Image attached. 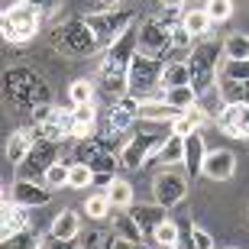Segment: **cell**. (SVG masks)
<instances>
[{"label": "cell", "instance_id": "cell-2", "mask_svg": "<svg viewBox=\"0 0 249 249\" xmlns=\"http://www.w3.org/2000/svg\"><path fill=\"white\" fill-rule=\"evenodd\" d=\"M91 23V29L97 33V42L101 49H110L117 39H123L129 29L136 26V13L129 7H110V10H101V13H91V17H84Z\"/></svg>", "mask_w": 249, "mask_h": 249}, {"label": "cell", "instance_id": "cell-41", "mask_svg": "<svg viewBox=\"0 0 249 249\" xmlns=\"http://www.w3.org/2000/svg\"><path fill=\"white\" fill-rule=\"evenodd\" d=\"M3 249H42V240H33L29 233H19L13 240H3Z\"/></svg>", "mask_w": 249, "mask_h": 249}, {"label": "cell", "instance_id": "cell-1", "mask_svg": "<svg viewBox=\"0 0 249 249\" xmlns=\"http://www.w3.org/2000/svg\"><path fill=\"white\" fill-rule=\"evenodd\" d=\"M42 19H46L42 10H36L33 3H26V0H17V3H10V7L3 10V23H0L3 29H0V33H3L7 42L23 46V42H33V39L39 36Z\"/></svg>", "mask_w": 249, "mask_h": 249}, {"label": "cell", "instance_id": "cell-17", "mask_svg": "<svg viewBox=\"0 0 249 249\" xmlns=\"http://www.w3.org/2000/svg\"><path fill=\"white\" fill-rule=\"evenodd\" d=\"M149 165H162V168L185 165V136H178V133H168L165 142L156 149V156L149 159Z\"/></svg>", "mask_w": 249, "mask_h": 249}, {"label": "cell", "instance_id": "cell-13", "mask_svg": "<svg viewBox=\"0 0 249 249\" xmlns=\"http://www.w3.org/2000/svg\"><path fill=\"white\" fill-rule=\"evenodd\" d=\"M0 236L3 240H13L19 233H29L33 227V207H23L13 197H3V207H0Z\"/></svg>", "mask_w": 249, "mask_h": 249}, {"label": "cell", "instance_id": "cell-25", "mask_svg": "<svg viewBox=\"0 0 249 249\" xmlns=\"http://www.w3.org/2000/svg\"><path fill=\"white\" fill-rule=\"evenodd\" d=\"M110 227H113V233L120 236V240H126V243H142L146 240V233H142V227L136 223V217L129 211H113L110 213Z\"/></svg>", "mask_w": 249, "mask_h": 249}, {"label": "cell", "instance_id": "cell-26", "mask_svg": "<svg viewBox=\"0 0 249 249\" xmlns=\"http://www.w3.org/2000/svg\"><path fill=\"white\" fill-rule=\"evenodd\" d=\"M178 117L175 107H168L162 97H142L139 101V120L146 123H172Z\"/></svg>", "mask_w": 249, "mask_h": 249}, {"label": "cell", "instance_id": "cell-22", "mask_svg": "<svg viewBox=\"0 0 249 249\" xmlns=\"http://www.w3.org/2000/svg\"><path fill=\"white\" fill-rule=\"evenodd\" d=\"M204 156H207V142H204L201 129H197V133H188V136H185V165H181L188 172V178L201 175Z\"/></svg>", "mask_w": 249, "mask_h": 249}, {"label": "cell", "instance_id": "cell-35", "mask_svg": "<svg viewBox=\"0 0 249 249\" xmlns=\"http://www.w3.org/2000/svg\"><path fill=\"white\" fill-rule=\"evenodd\" d=\"M68 101H71V107H78V104H94V81L91 78H74V81L68 84Z\"/></svg>", "mask_w": 249, "mask_h": 249}, {"label": "cell", "instance_id": "cell-45", "mask_svg": "<svg viewBox=\"0 0 249 249\" xmlns=\"http://www.w3.org/2000/svg\"><path fill=\"white\" fill-rule=\"evenodd\" d=\"M159 3H162V10H175V13H181L188 0H159Z\"/></svg>", "mask_w": 249, "mask_h": 249}, {"label": "cell", "instance_id": "cell-28", "mask_svg": "<svg viewBox=\"0 0 249 249\" xmlns=\"http://www.w3.org/2000/svg\"><path fill=\"white\" fill-rule=\"evenodd\" d=\"M162 101L181 113V110H188V107H194V104L201 101V94L194 91V84H181V88H168V91H162Z\"/></svg>", "mask_w": 249, "mask_h": 249}, {"label": "cell", "instance_id": "cell-9", "mask_svg": "<svg viewBox=\"0 0 249 249\" xmlns=\"http://www.w3.org/2000/svg\"><path fill=\"white\" fill-rule=\"evenodd\" d=\"M136 120H139V97L126 94V97H120V101H110V110H107V120H104L101 139L117 142Z\"/></svg>", "mask_w": 249, "mask_h": 249}, {"label": "cell", "instance_id": "cell-44", "mask_svg": "<svg viewBox=\"0 0 249 249\" xmlns=\"http://www.w3.org/2000/svg\"><path fill=\"white\" fill-rule=\"evenodd\" d=\"M26 3H33L36 10H42L46 17H49V13H55V10L62 7V0H26Z\"/></svg>", "mask_w": 249, "mask_h": 249}, {"label": "cell", "instance_id": "cell-46", "mask_svg": "<svg viewBox=\"0 0 249 249\" xmlns=\"http://www.w3.org/2000/svg\"><path fill=\"white\" fill-rule=\"evenodd\" d=\"M42 249H71V243H62V240H52V236H46V240H42Z\"/></svg>", "mask_w": 249, "mask_h": 249}, {"label": "cell", "instance_id": "cell-23", "mask_svg": "<svg viewBox=\"0 0 249 249\" xmlns=\"http://www.w3.org/2000/svg\"><path fill=\"white\" fill-rule=\"evenodd\" d=\"M181 23H185V29L194 39H204L213 29V19H211V13H207V7H204V0H197V7L181 10Z\"/></svg>", "mask_w": 249, "mask_h": 249}, {"label": "cell", "instance_id": "cell-27", "mask_svg": "<svg viewBox=\"0 0 249 249\" xmlns=\"http://www.w3.org/2000/svg\"><path fill=\"white\" fill-rule=\"evenodd\" d=\"M107 197H110L113 211H129L136 204V191H133V185H129L126 178H113L110 185H107Z\"/></svg>", "mask_w": 249, "mask_h": 249}, {"label": "cell", "instance_id": "cell-40", "mask_svg": "<svg viewBox=\"0 0 249 249\" xmlns=\"http://www.w3.org/2000/svg\"><path fill=\"white\" fill-rule=\"evenodd\" d=\"M172 46H175V49H191V46H194V36L185 29L181 17L172 19Z\"/></svg>", "mask_w": 249, "mask_h": 249}, {"label": "cell", "instance_id": "cell-21", "mask_svg": "<svg viewBox=\"0 0 249 249\" xmlns=\"http://www.w3.org/2000/svg\"><path fill=\"white\" fill-rule=\"evenodd\" d=\"M204 123H213V120H211V113L201 107V101H197L194 107H188V110L178 113L168 126H172V133H178V136H188V133H197Z\"/></svg>", "mask_w": 249, "mask_h": 249}, {"label": "cell", "instance_id": "cell-29", "mask_svg": "<svg viewBox=\"0 0 249 249\" xmlns=\"http://www.w3.org/2000/svg\"><path fill=\"white\" fill-rule=\"evenodd\" d=\"M181 84H191V68H188V62H181V58H172V62H165V68H162V91L181 88Z\"/></svg>", "mask_w": 249, "mask_h": 249}, {"label": "cell", "instance_id": "cell-4", "mask_svg": "<svg viewBox=\"0 0 249 249\" xmlns=\"http://www.w3.org/2000/svg\"><path fill=\"white\" fill-rule=\"evenodd\" d=\"M3 81H7V84H3L7 101L17 104V107H36V104L49 101V88L39 81L29 68H10Z\"/></svg>", "mask_w": 249, "mask_h": 249}, {"label": "cell", "instance_id": "cell-36", "mask_svg": "<svg viewBox=\"0 0 249 249\" xmlns=\"http://www.w3.org/2000/svg\"><path fill=\"white\" fill-rule=\"evenodd\" d=\"M68 168H71V162H55V165H49L46 175H42V181H46L52 191H55V188H68Z\"/></svg>", "mask_w": 249, "mask_h": 249}, {"label": "cell", "instance_id": "cell-8", "mask_svg": "<svg viewBox=\"0 0 249 249\" xmlns=\"http://www.w3.org/2000/svg\"><path fill=\"white\" fill-rule=\"evenodd\" d=\"M74 159L84 162V165H91L97 175H113V168L120 165V156H113L110 142L101 139V136L78 139V146H74Z\"/></svg>", "mask_w": 249, "mask_h": 249}, {"label": "cell", "instance_id": "cell-32", "mask_svg": "<svg viewBox=\"0 0 249 249\" xmlns=\"http://www.w3.org/2000/svg\"><path fill=\"white\" fill-rule=\"evenodd\" d=\"M97 181V172L91 165H84V162H71L68 168V188L71 191H84V188H91Z\"/></svg>", "mask_w": 249, "mask_h": 249}, {"label": "cell", "instance_id": "cell-18", "mask_svg": "<svg viewBox=\"0 0 249 249\" xmlns=\"http://www.w3.org/2000/svg\"><path fill=\"white\" fill-rule=\"evenodd\" d=\"M49 236L52 240H62V243H74L81 236V213L71 211V207L68 211H58L52 227H49Z\"/></svg>", "mask_w": 249, "mask_h": 249}, {"label": "cell", "instance_id": "cell-7", "mask_svg": "<svg viewBox=\"0 0 249 249\" xmlns=\"http://www.w3.org/2000/svg\"><path fill=\"white\" fill-rule=\"evenodd\" d=\"M188 185H191V178H188L185 168H178V165L162 168L152 178V201L162 204V207H178L188 197Z\"/></svg>", "mask_w": 249, "mask_h": 249}, {"label": "cell", "instance_id": "cell-11", "mask_svg": "<svg viewBox=\"0 0 249 249\" xmlns=\"http://www.w3.org/2000/svg\"><path fill=\"white\" fill-rule=\"evenodd\" d=\"M58 146L62 142H52V139H36V146H33V152L26 156V162L23 165H17V178H42L46 175L49 165H55L58 162Z\"/></svg>", "mask_w": 249, "mask_h": 249}, {"label": "cell", "instance_id": "cell-31", "mask_svg": "<svg viewBox=\"0 0 249 249\" xmlns=\"http://www.w3.org/2000/svg\"><path fill=\"white\" fill-rule=\"evenodd\" d=\"M113 213V204L107 197V191H97V194H88L84 197V217H91V220H107Z\"/></svg>", "mask_w": 249, "mask_h": 249}, {"label": "cell", "instance_id": "cell-39", "mask_svg": "<svg viewBox=\"0 0 249 249\" xmlns=\"http://www.w3.org/2000/svg\"><path fill=\"white\" fill-rule=\"evenodd\" d=\"M204 7H207L213 23H223L233 17V0H204Z\"/></svg>", "mask_w": 249, "mask_h": 249}, {"label": "cell", "instance_id": "cell-24", "mask_svg": "<svg viewBox=\"0 0 249 249\" xmlns=\"http://www.w3.org/2000/svg\"><path fill=\"white\" fill-rule=\"evenodd\" d=\"M168 207H162V204H133L129 207V213L136 217V223L142 227V233H146L149 240H152V233H156V227L168 217Z\"/></svg>", "mask_w": 249, "mask_h": 249}, {"label": "cell", "instance_id": "cell-20", "mask_svg": "<svg viewBox=\"0 0 249 249\" xmlns=\"http://www.w3.org/2000/svg\"><path fill=\"white\" fill-rule=\"evenodd\" d=\"M36 129H17V133H10V139H7V162L13 168L17 165H23L26 162V156L33 152V146H36Z\"/></svg>", "mask_w": 249, "mask_h": 249}, {"label": "cell", "instance_id": "cell-10", "mask_svg": "<svg viewBox=\"0 0 249 249\" xmlns=\"http://www.w3.org/2000/svg\"><path fill=\"white\" fill-rule=\"evenodd\" d=\"M165 136L168 133H136V136L120 149V168H126V172L146 168L149 159L156 156V149L165 142Z\"/></svg>", "mask_w": 249, "mask_h": 249}, {"label": "cell", "instance_id": "cell-15", "mask_svg": "<svg viewBox=\"0 0 249 249\" xmlns=\"http://www.w3.org/2000/svg\"><path fill=\"white\" fill-rule=\"evenodd\" d=\"M201 175L211 178V181H230L236 175V156H233L230 149H207Z\"/></svg>", "mask_w": 249, "mask_h": 249}, {"label": "cell", "instance_id": "cell-38", "mask_svg": "<svg viewBox=\"0 0 249 249\" xmlns=\"http://www.w3.org/2000/svg\"><path fill=\"white\" fill-rule=\"evenodd\" d=\"M217 78H240V81H249V58H243V62L223 58V65H220V74H217Z\"/></svg>", "mask_w": 249, "mask_h": 249}, {"label": "cell", "instance_id": "cell-43", "mask_svg": "<svg viewBox=\"0 0 249 249\" xmlns=\"http://www.w3.org/2000/svg\"><path fill=\"white\" fill-rule=\"evenodd\" d=\"M194 243H197V249H213V236L201 227H194Z\"/></svg>", "mask_w": 249, "mask_h": 249}, {"label": "cell", "instance_id": "cell-48", "mask_svg": "<svg viewBox=\"0 0 249 249\" xmlns=\"http://www.w3.org/2000/svg\"><path fill=\"white\" fill-rule=\"evenodd\" d=\"M246 142H249V139H246Z\"/></svg>", "mask_w": 249, "mask_h": 249}, {"label": "cell", "instance_id": "cell-37", "mask_svg": "<svg viewBox=\"0 0 249 249\" xmlns=\"http://www.w3.org/2000/svg\"><path fill=\"white\" fill-rule=\"evenodd\" d=\"M55 113H58V107H52V104H36V107H29V123H33V129H42L46 123H52L55 120Z\"/></svg>", "mask_w": 249, "mask_h": 249}, {"label": "cell", "instance_id": "cell-30", "mask_svg": "<svg viewBox=\"0 0 249 249\" xmlns=\"http://www.w3.org/2000/svg\"><path fill=\"white\" fill-rule=\"evenodd\" d=\"M217 91H220L223 104H249V81H240V78H217Z\"/></svg>", "mask_w": 249, "mask_h": 249}, {"label": "cell", "instance_id": "cell-14", "mask_svg": "<svg viewBox=\"0 0 249 249\" xmlns=\"http://www.w3.org/2000/svg\"><path fill=\"white\" fill-rule=\"evenodd\" d=\"M213 123H217V129H220L223 136H230V139H249V104L246 101L227 104Z\"/></svg>", "mask_w": 249, "mask_h": 249}, {"label": "cell", "instance_id": "cell-6", "mask_svg": "<svg viewBox=\"0 0 249 249\" xmlns=\"http://www.w3.org/2000/svg\"><path fill=\"white\" fill-rule=\"evenodd\" d=\"M136 49L142 55H152V58H162L165 52H172V19H162V17H146L142 23L136 26Z\"/></svg>", "mask_w": 249, "mask_h": 249}, {"label": "cell", "instance_id": "cell-3", "mask_svg": "<svg viewBox=\"0 0 249 249\" xmlns=\"http://www.w3.org/2000/svg\"><path fill=\"white\" fill-rule=\"evenodd\" d=\"M188 68H191V84L197 94H207L217 88V74H220V49L213 42H197L188 49Z\"/></svg>", "mask_w": 249, "mask_h": 249}, {"label": "cell", "instance_id": "cell-47", "mask_svg": "<svg viewBox=\"0 0 249 249\" xmlns=\"http://www.w3.org/2000/svg\"><path fill=\"white\" fill-rule=\"evenodd\" d=\"M94 3H101L104 10H110V7H120V3H126V0H94Z\"/></svg>", "mask_w": 249, "mask_h": 249}, {"label": "cell", "instance_id": "cell-16", "mask_svg": "<svg viewBox=\"0 0 249 249\" xmlns=\"http://www.w3.org/2000/svg\"><path fill=\"white\" fill-rule=\"evenodd\" d=\"M17 204H23V207H46L49 201H52V188L46 185V181H33V178H17L13 181V194H10Z\"/></svg>", "mask_w": 249, "mask_h": 249}, {"label": "cell", "instance_id": "cell-33", "mask_svg": "<svg viewBox=\"0 0 249 249\" xmlns=\"http://www.w3.org/2000/svg\"><path fill=\"white\" fill-rule=\"evenodd\" d=\"M223 58H233V62L249 58V33H233L223 39Z\"/></svg>", "mask_w": 249, "mask_h": 249}, {"label": "cell", "instance_id": "cell-42", "mask_svg": "<svg viewBox=\"0 0 249 249\" xmlns=\"http://www.w3.org/2000/svg\"><path fill=\"white\" fill-rule=\"evenodd\" d=\"M172 249H197L191 223H181V233H178V240H175V246H172Z\"/></svg>", "mask_w": 249, "mask_h": 249}, {"label": "cell", "instance_id": "cell-5", "mask_svg": "<svg viewBox=\"0 0 249 249\" xmlns=\"http://www.w3.org/2000/svg\"><path fill=\"white\" fill-rule=\"evenodd\" d=\"M162 68H165V62L162 58H152V55H142L136 49V55H133V62H129V94L133 97H152V91L156 88H162Z\"/></svg>", "mask_w": 249, "mask_h": 249}, {"label": "cell", "instance_id": "cell-19", "mask_svg": "<svg viewBox=\"0 0 249 249\" xmlns=\"http://www.w3.org/2000/svg\"><path fill=\"white\" fill-rule=\"evenodd\" d=\"M97 136V107L78 104L71 107V139H91Z\"/></svg>", "mask_w": 249, "mask_h": 249}, {"label": "cell", "instance_id": "cell-12", "mask_svg": "<svg viewBox=\"0 0 249 249\" xmlns=\"http://www.w3.org/2000/svg\"><path fill=\"white\" fill-rule=\"evenodd\" d=\"M62 49L71 55H91L94 49H101V42L88 19H74V23L62 26Z\"/></svg>", "mask_w": 249, "mask_h": 249}, {"label": "cell", "instance_id": "cell-34", "mask_svg": "<svg viewBox=\"0 0 249 249\" xmlns=\"http://www.w3.org/2000/svg\"><path fill=\"white\" fill-rule=\"evenodd\" d=\"M178 233H181V223H175L172 217H165V220L156 227V233H152V243H156L159 249H172L178 240Z\"/></svg>", "mask_w": 249, "mask_h": 249}]
</instances>
